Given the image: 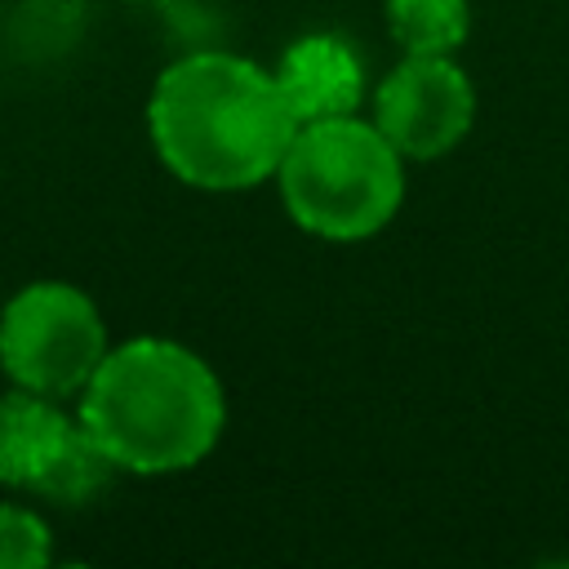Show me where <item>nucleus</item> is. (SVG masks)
I'll return each mask as SVG.
<instances>
[{"instance_id": "1", "label": "nucleus", "mask_w": 569, "mask_h": 569, "mask_svg": "<svg viewBox=\"0 0 569 569\" xmlns=\"http://www.w3.org/2000/svg\"><path fill=\"white\" fill-rule=\"evenodd\" d=\"M147 129L164 169L200 191H244L276 178L298 120L276 84L236 53H191L160 71Z\"/></svg>"}, {"instance_id": "2", "label": "nucleus", "mask_w": 569, "mask_h": 569, "mask_svg": "<svg viewBox=\"0 0 569 569\" xmlns=\"http://www.w3.org/2000/svg\"><path fill=\"white\" fill-rule=\"evenodd\" d=\"M227 400L218 373L182 342L129 338L107 347L84 382L80 427L116 471L164 476L196 467L222 436Z\"/></svg>"}, {"instance_id": "3", "label": "nucleus", "mask_w": 569, "mask_h": 569, "mask_svg": "<svg viewBox=\"0 0 569 569\" xmlns=\"http://www.w3.org/2000/svg\"><path fill=\"white\" fill-rule=\"evenodd\" d=\"M405 156L373 120L329 116L298 124L276 182L289 218L320 240H365L382 231L405 200Z\"/></svg>"}, {"instance_id": "4", "label": "nucleus", "mask_w": 569, "mask_h": 569, "mask_svg": "<svg viewBox=\"0 0 569 569\" xmlns=\"http://www.w3.org/2000/svg\"><path fill=\"white\" fill-rule=\"evenodd\" d=\"M107 356V325L93 298L67 280H36L0 316V365L13 387L40 396L84 391Z\"/></svg>"}, {"instance_id": "5", "label": "nucleus", "mask_w": 569, "mask_h": 569, "mask_svg": "<svg viewBox=\"0 0 569 569\" xmlns=\"http://www.w3.org/2000/svg\"><path fill=\"white\" fill-rule=\"evenodd\" d=\"M476 120V84L449 53H405L373 93V124L409 160L453 151Z\"/></svg>"}, {"instance_id": "6", "label": "nucleus", "mask_w": 569, "mask_h": 569, "mask_svg": "<svg viewBox=\"0 0 569 569\" xmlns=\"http://www.w3.org/2000/svg\"><path fill=\"white\" fill-rule=\"evenodd\" d=\"M276 84L298 124L351 116L365 93V67L338 36H302L284 49L276 67Z\"/></svg>"}, {"instance_id": "7", "label": "nucleus", "mask_w": 569, "mask_h": 569, "mask_svg": "<svg viewBox=\"0 0 569 569\" xmlns=\"http://www.w3.org/2000/svg\"><path fill=\"white\" fill-rule=\"evenodd\" d=\"M76 422L40 391H9L0 396V485L36 489L49 467L71 445Z\"/></svg>"}, {"instance_id": "8", "label": "nucleus", "mask_w": 569, "mask_h": 569, "mask_svg": "<svg viewBox=\"0 0 569 569\" xmlns=\"http://www.w3.org/2000/svg\"><path fill=\"white\" fill-rule=\"evenodd\" d=\"M391 36L405 53H453L471 31L467 0H387Z\"/></svg>"}, {"instance_id": "9", "label": "nucleus", "mask_w": 569, "mask_h": 569, "mask_svg": "<svg viewBox=\"0 0 569 569\" xmlns=\"http://www.w3.org/2000/svg\"><path fill=\"white\" fill-rule=\"evenodd\" d=\"M111 471H116V462H111V458L98 449V440L76 422L71 445H67L62 458L49 467V476L36 485V493L58 498V502H84V498H93V493L111 480Z\"/></svg>"}, {"instance_id": "10", "label": "nucleus", "mask_w": 569, "mask_h": 569, "mask_svg": "<svg viewBox=\"0 0 569 569\" xmlns=\"http://www.w3.org/2000/svg\"><path fill=\"white\" fill-rule=\"evenodd\" d=\"M49 565V525L13 502H0V569Z\"/></svg>"}]
</instances>
